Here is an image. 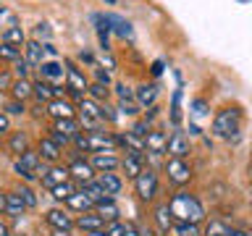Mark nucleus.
<instances>
[{
  "instance_id": "nucleus-29",
  "label": "nucleus",
  "mask_w": 252,
  "mask_h": 236,
  "mask_svg": "<svg viewBox=\"0 0 252 236\" xmlns=\"http://www.w3.org/2000/svg\"><path fill=\"white\" fill-rule=\"evenodd\" d=\"M76 192H79V189H76L74 181H66V184H58V186L50 189L53 200H55V202H63V205H66V202L71 200V194H76Z\"/></svg>"
},
{
  "instance_id": "nucleus-3",
  "label": "nucleus",
  "mask_w": 252,
  "mask_h": 236,
  "mask_svg": "<svg viewBox=\"0 0 252 236\" xmlns=\"http://www.w3.org/2000/svg\"><path fill=\"white\" fill-rule=\"evenodd\" d=\"M134 192H137L142 202H153L158 197V173L153 168H145L134 178Z\"/></svg>"
},
{
  "instance_id": "nucleus-51",
  "label": "nucleus",
  "mask_w": 252,
  "mask_h": 236,
  "mask_svg": "<svg viewBox=\"0 0 252 236\" xmlns=\"http://www.w3.org/2000/svg\"><path fill=\"white\" fill-rule=\"evenodd\" d=\"M8 131H11V118L5 113H0V137H5Z\"/></svg>"
},
{
  "instance_id": "nucleus-13",
  "label": "nucleus",
  "mask_w": 252,
  "mask_h": 236,
  "mask_svg": "<svg viewBox=\"0 0 252 236\" xmlns=\"http://www.w3.org/2000/svg\"><path fill=\"white\" fill-rule=\"evenodd\" d=\"M153 220H155V226H158V231L160 234H168L173 231V215H171V207H168V202H160V205H155V210H153Z\"/></svg>"
},
{
  "instance_id": "nucleus-10",
  "label": "nucleus",
  "mask_w": 252,
  "mask_h": 236,
  "mask_svg": "<svg viewBox=\"0 0 252 236\" xmlns=\"http://www.w3.org/2000/svg\"><path fill=\"white\" fill-rule=\"evenodd\" d=\"M158 94H160V87H158L155 82H145L139 87H134V100H137L139 108H153L158 102Z\"/></svg>"
},
{
  "instance_id": "nucleus-37",
  "label": "nucleus",
  "mask_w": 252,
  "mask_h": 236,
  "mask_svg": "<svg viewBox=\"0 0 252 236\" xmlns=\"http://www.w3.org/2000/svg\"><path fill=\"white\" fill-rule=\"evenodd\" d=\"M87 97H92V100H97V102H108V97H110V87L92 82L90 89H87Z\"/></svg>"
},
{
  "instance_id": "nucleus-45",
  "label": "nucleus",
  "mask_w": 252,
  "mask_h": 236,
  "mask_svg": "<svg viewBox=\"0 0 252 236\" xmlns=\"http://www.w3.org/2000/svg\"><path fill=\"white\" fill-rule=\"evenodd\" d=\"M47 137H50V139H53L61 149H63V147H68L71 142H74V139L68 137V134H63V131H58V129H50V134H47Z\"/></svg>"
},
{
  "instance_id": "nucleus-43",
  "label": "nucleus",
  "mask_w": 252,
  "mask_h": 236,
  "mask_svg": "<svg viewBox=\"0 0 252 236\" xmlns=\"http://www.w3.org/2000/svg\"><path fill=\"white\" fill-rule=\"evenodd\" d=\"M5 116H27V102L11 100V102L5 105Z\"/></svg>"
},
{
  "instance_id": "nucleus-46",
  "label": "nucleus",
  "mask_w": 252,
  "mask_h": 236,
  "mask_svg": "<svg viewBox=\"0 0 252 236\" xmlns=\"http://www.w3.org/2000/svg\"><path fill=\"white\" fill-rule=\"evenodd\" d=\"M13 82H16L13 71H8V68H3V71H0V92H11Z\"/></svg>"
},
{
  "instance_id": "nucleus-38",
  "label": "nucleus",
  "mask_w": 252,
  "mask_h": 236,
  "mask_svg": "<svg viewBox=\"0 0 252 236\" xmlns=\"http://www.w3.org/2000/svg\"><path fill=\"white\" fill-rule=\"evenodd\" d=\"M16 192H19V197L24 200V205H27V210H34L39 205V200H37V194H34V189H32V186H19Z\"/></svg>"
},
{
  "instance_id": "nucleus-15",
  "label": "nucleus",
  "mask_w": 252,
  "mask_h": 236,
  "mask_svg": "<svg viewBox=\"0 0 252 236\" xmlns=\"http://www.w3.org/2000/svg\"><path fill=\"white\" fill-rule=\"evenodd\" d=\"M66 181H71V171H68V165H50V173H47L45 178H39V184H42L45 189H53V186H58V184H66Z\"/></svg>"
},
{
  "instance_id": "nucleus-7",
  "label": "nucleus",
  "mask_w": 252,
  "mask_h": 236,
  "mask_svg": "<svg viewBox=\"0 0 252 236\" xmlns=\"http://www.w3.org/2000/svg\"><path fill=\"white\" fill-rule=\"evenodd\" d=\"M45 220H47V226H50L53 231H66V234H71V228L76 226V220L71 218V212L63 210V207L47 210V212H45Z\"/></svg>"
},
{
  "instance_id": "nucleus-27",
  "label": "nucleus",
  "mask_w": 252,
  "mask_h": 236,
  "mask_svg": "<svg viewBox=\"0 0 252 236\" xmlns=\"http://www.w3.org/2000/svg\"><path fill=\"white\" fill-rule=\"evenodd\" d=\"M228 231H231V226H228L226 220L210 218L208 223H205V228H202V236H228Z\"/></svg>"
},
{
  "instance_id": "nucleus-26",
  "label": "nucleus",
  "mask_w": 252,
  "mask_h": 236,
  "mask_svg": "<svg viewBox=\"0 0 252 236\" xmlns=\"http://www.w3.org/2000/svg\"><path fill=\"white\" fill-rule=\"evenodd\" d=\"M13 165H21V168H27V171H34V173H37V168L42 165V157H39L37 149H32V147H29L21 157H16V163H13Z\"/></svg>"
},
{
  "instance_id": "nucleus-58",
  "label": "nucleus",
  "mask_w": 252,
  "mask_h": 236,
  "mask_svg": "<svg viewBox=\"0 0 252 236\" xmlns=\"http://www.w3.org/2000/svg\"><path fill=\"white\" fill-rule=\"evenodd\" d=\"M228 236H252L250 231H242V228H231V231H228Z\"/></svg>"
},
{
  "instance_id": "nucleus-41",
  "label": "nucleus",
  "mask_w": 252,
  "mask_h": 236,
  "mask_svg": "<svg viewBox=\"0 0 252 236\" xmlns=\"http://www.w3.org/2000/svg\"><path fill=\"white\" fill-rule=\"evenodd\" d=\"M92 74H94V82L97 84H105V87H113V76H110L108 68H100V66H92Z\"/></svg>"
},
{
  "instance_id": "nucleus-32",
  "label": "nucleus",
  "mask_w": 252,
  "mask_h": 236,
  "mask_svg": "<svg viewBox=\"0 0 252 236\" xmlns=\"http://www.w3.org/2000/svg\"><path fill=\"white\" fill-rule=\"evenodd\" d=\"M24 212H27V205H24V200L19 197V192H8V212H5V215L21 218Z\"/></svg>"
},
{
  "instance_id": "nucleus-60",
  "label": "nucleus",
  "mask_w": 252,
  "mask_h": 236,
  "mask_svg": "<svg viewBox=\"0 0 252 236\" xmlns=\"http://www.w3.org/2000/svg\"><path fill=\"white\" fill-rule=\"evenodd\" d=\"M160 71H163V63H160V60H158V63H155V66H153V74L158 76V74H160Z\"/></svg>"
},
{
  "instance_id": "nucleus-47",
  "label": "nucleus",
  "mask_w": 252,
  "mask_h": 236,
  "mask_svg": "<svg viewBox=\"0 0 252 236\" xmlns=\"http://www.w3.org/2000/svg\"><path fill=\"white\" fill-rule=\"evenodd\" d=\"M179 100H181V92L176 89V92H173V102H171V123H173V126H179V121H181V110H179Z\"/></svg>"
},
{
  "instance_id": "nucleus-28",
  "label": "nucleus",
  "mask_w": 252,
  "mask_h": 236,
  "mask_svg": "<svg viewBox=\"0 0 252 236\" xmlns=\"http://www.w3.org/2000/svg\"><path fill=\"white\" fill-rule=\"evenodd\" d=\"M8 149L16 155V157H21L24 152L29 149V139H27V134L24 131H13L11 134V139H8Z\"/></svg>"
},
{
  "instance_id": "nucleus-54",
  "label": "nucleus",
  "mask_w": 252,
  "mask_h": 236,
  "mask_svg": "<svg viewBox=\"0 0 252 236\" xmlns=\"http://www.w3.org/2000/svg\"><path fill=\"white\" fill-rule=\"evenodd\" d=\"M79 60H82V63H90V66H97V63H94V55H92L90 50H82V53H79Z\"/></svg>"
},
{
  "instance_id": "nucleus-24",
  "label": "nucleus",
  "mask_w": 252,
  "mask_h": 236,
  "mask_svg": "<svg viewBox=\"0 0 252 236\" xmlns=\"http://www.w3.org/2000/svg\"><path fill=\"white\" fill-rule=\"evenodd\" d=\"M11 94H13V100L27 102L29 97H34V82H29V79H16L13 87H11Z\"/></svg>"
},
{
  "instance_id": "nucleus-55",
  "label": "nucleus",
  "mask_w": 252,
  "mask_h": 236,
  "mask_svg": "<svg viewBox=\"0 0 252 236\" xmlns=\"http://www.w3.org/2000/svg\"><path fill=\"white\" fill-rule=\"evenodd\" d=\"M194 113L205 116V113H208V102H205V100H194Z\"/></svg>"
},
{
  "instance_id": "nucleus-42",
  "label": "nucleus",
  "mask_w": 252,
  "mask_h": 236,
  "mask_svg": "<svg viewBox=\"0 0 252 236\" xmlns=\"http://www.w3.org/2000/svg\"><path fill=\"white\" fill-rule=\"evenodd\" d=\"M29 71H32V66H29L27 58H19L13 63V76L16 79H29Z\"/></svg>"
},
{
  "instance_id": "nucleus-6",
  "label": "nucleus",
  "mask_w": 252,
  "mask_h": 236,
  "mask_svg": "<svg viewBox=\"0 0 252 236\" xmlns=\"http://www.w3.org/2000/svg\"><path fill=\"white\" fill-rule=\"evenodd\" d=\"M63 66H66V87L68 89H76V92H84L87 94V89H90V79L84 76V71L76 66L74 60H63Z\"/></svg>"
},
{
  "instance_id": "nucleus-8",
  "label": "nucleus",
  "mask_w": 252,
  "mask_h": 236,
  "mask_svg": "<svg viewBox=\"0 0 252 236\" xmlns=\"http://www.w3.org/2000/svg\"><path fill=\"white\" fill-rule=\"evenodd\" d=\"M45 113L50 116L53 121H61V118H76V116H79V110H76V105H74L71 100L58 97V100L47 102V105H45Z\"/></svg>"
},
{
  "instance_id": "nucleus-31",
  "label": "nucleus",
  "mask_w": 252,
  "mask_h": 236,
  "mask_svg": "<svg viewBox=\"0 0 252 236\" xmlns=\"http://www.w3.org/2000/svg\"><path fill=\"white\" fill-rule=\"evenodd\" d=\"M79 189H82V192H84L87 197H90V200H92L94 205H97L100 200H105V197H110V194L105 192V189H102V184H100L97 178L90 181V184H84V186H79Z\"/></svg>"
},
{
  "instance_id": "nucleus-2",
  "label": "nucleus",
  "mask_w": 252,
  "mask_h": 236,
  "mask_svg": "<svg viewBox=\"0 0 252 236\" xmlns=\"http://www.w3.org/2000/svg\"><path fill=\"white\" fill-rule=\"evenodd\" d=\"M239 126H242V110L239 108H223L213 118V134L226 139V142L239 139V131H242Z\"/></svg>"
},
{
  "instance_id": "nucleus-14",
  "label": "nucleus",
  "mask_w": 252,
  "mask_h": 236,
  "mask_svg": "<svg viewBox=\"0 0 252 236\" xmlns=\"http://www.w3.org/2000/svg\"><path fill=\"white\" fill-rule=\"evenodd\" d=\"M118 142H116V137H110V134H105V131H94V134H90V155L92 152H116V147Z\"/></svg>"
},
{
  "instance_id": "nucleus-49",
  "label": "nucleus",
  "mask_w": 252,
  "mask_h": 236,
  "mask_svg": "<svg viewBox=\"0 0 252 236\" xmlns=\"http://www.w3.org/2000/svg\"><path fill=\"white\" fill-rule=\"evenodd\" d=\"M74 147L79 149V152H87V155H90V134H76V137H74Z\"/></svg>"
},
{
  "instance_id": "nucleus-20",
  "label": "nucleus",
  "mask_w": 252,
  "mask_h": 236,
  "mask_svg": "<svg viewBox=\"0 0 252 236\" xmlns=\"http://www.w3.org/2000/svg\"><path fill=\"white\" fill-rule=\"evenodd\" d=\"M116 142H118V145H121L124 149H126V152H131V155H142V157H145V139H139V137H134V134L131 131H126V134H118V137H116Z\"/></svg>"
},
{
  "instance_id": "nucleus-22",
  "label": "nucleus",
  "mask_w": 252,
  "mask_h": 236,
  "mask_svg": "<svg viewBox=\"0 0 252 236\" xmlns=\"http://www.w3.org/2000/svg\"><path fill=\"white\" fill-rule=\"evenodd\" d=\"M142 160H145V157L142 155H131V152H126V157L121 160V171L126 173V178H137L142 171H145V165H142Z\"/></svg>"
},
{
  "instance_id": "nucleus-17",
  "label": "nucleus",
  "mask_w": 252,
  "mask_h": 236,
  "mask_svg": "<svg viewBox=\"0 0 252 236\" xmlns=\"http://www.w3.org/2000/svg\"><path fill=\"white\" fill-rule=\"evenodd\" d=\"M24 58L29 60L32 68H39L45 63V45L37 42V39H27V45H24Z\"/></svg>"
},
{
  "instance_id": "nucleus-56",
  "label": "nucleus",
  "mask_w": 252,
  "mask_h": 236,
  "mask_svg": "<svg viewBox=\"0 0 252 236\" xmlns=\"http://www.w3.org/2000/svg\"><path fill=\"white\" fill-rule=\"evenodd\" d=\"M8 212V192H0V215Z\"/></svg>"
},
{
  "instance_id": "nucleus-30",
  "label": "nucleus",
  "mask_w": 252,
  "mask_h": 236,
  "mask_svg": "<svg viewBox=\"0 0 252 236\" xmlns=\"http://www.w3.org/2000/svg\"><path fill=\"white\" fill-rule=\"evenodd\" d=\"M53 129L68 134V137L74 139L76 134H82V123H79V118H61V121H53Z\"/></svg>"
},
{
  "instance_id": "nucleus-40",
  "label": "nucleus",
  "mask_w": 252,
  "mask_h": 236,
  "mask_svg": "<svg viewBox=\"0 0 252 236\" xmlns=\"http://www.w3.org/2000/svg\"><path fill=\"white\" fill-rule=\"evenodd\" d=\"M131 134H134V137H139V139H145L147 137V134L150 131H153V123H150V121H145V118H137V121H134L131 123V129H129Z\"/></svg>"
},
{
  "instance_id": "nucleus-18",
  "label": "nucleus",
  "mask_w": 252,
  "mask_h": 236,
  "mask_svg": "<svg viewBox=\"0 0 252 236\" xmlns=\"http://www.w3.org/2000/svg\"><path fill=\"white\" fill-rule=\"evenodd\" d=\"M66 210H68V212H79V215H84V212H94V202L82 192V189H79V192H76V194H71V200L66 202Z\"/></svg>"
},
{
  "instance_id": "nucleus-12",
  "label": "nucleus",
  "mask_w": 252,
  "mask_h": 236,
  "mask_svg": "<svg viewBox=\"0 0 252 236\" xmlns=\"http://www.w3.org/2000/svg\"><path fill=\"white\" fill-rule=\"evenodd\" d=\"M165 155H171V157H184V160H187V155H189V139H187L184 131L176 129V131L168 137V149H165Z\"/></svg>"
},
{
  "instance_id": "nucleus-59",
  "label": "nucleus",
  "mask_w": 252,
  "mask_h": 236,
  "mask_svg": "<svg viewBox=\"0 0 252 236\" xmlns=\"http://www.w3.org/2000/svg\"><path fill=\"white\" fill-rule=\"evenodd\" d=\"M0 236H11V228H8L3 220H0Z\"/></svg>"
},
{
  "instance_id": "nucleus-21",
  "label": "nucleus",
  "mask_w": 252,
  "mask_h": 236,
  "mask_svg": "<svg viewBox=\"0 0 252 236\" xmlns=\"http://www.w3.org/2000/svg\"><path fill=\"white\" fill-rule=\"evenodd\" d=\"M94 212H97L100 218H105V223L118 220V215H121V210H118V205H116V197H105V200H100L97 205H94Z\"/></svg>"
},
{
  "instance_id": "nucleus-23",
  "label": "nucleus",
  "mask_w": 252,
  "mask_h": 236,
  "mask_svg": "<svg viewBox=\"0 0 252 236\" xmlns=\"http://www.w3.org/2000/svg\"><path fill=\"white\" fill-rule=\"evenodd\" d=\"M37 71H39V79H47V82H58V79L66 76V68L58 60H45Z\"/></svg>"
},
{
  "instance_id": "nucleus-35",
  "label": "nucleus",
  "mask_w": 252,
  "mask_h": 236,
  "mask_svg": "<svg viewBox=\"0 0 252 236\" xmlns=\"http://www.w3.org/2000/svg\"><path fill=\"white\" fill-rule=\"evenodd\" d=\"M79 116H92V118H100V102L92 100V97H84L82 102L76 105Z\"/></svg>"
},
{
  "instance_id": "nucleus-39",
  "label": "nucleus",
  "mask_w": 252,
  "mask_h": 236,
  "mask_svg": "<svg viewBox=\"0 0 252 236\" xmlns=\"http://www.w3.org/2000/svg\"><path fill=\"white\" fill-rule=\"evenodd\" d=\"M113 89H116V94H118V100H121V102H137V100H134V87H129L126 82H116Z\"/></svg>"
},
{
  "instance_id": "nucleus-57",
  "label": "nucleus",
  "mask_w": 252,
  "mask_h": 236,
  "mask_svg": "<svg viewBox=\"0 0 252 236\" xmlns=\"http://www.w3.org/2000/svg\"><path fill=\"white\" fill-rule=\"evenodd\" d=\"M124 236H139V226H134V223H126V234Z\"/></svg>"
},
{
  "instance_id": "nucleus-4",
  "label": "nucleus",
  "mask_w": 252,
  "mask_h": 236,
  "mask_svg": "<svg viewBox=\"0 0 252 236\" xmlns=\"http://www.w3.org/2000/svg\"><path fill=\"white\" fill-rule=\"evenodd\" d=\"M165 173H168V181L173 186H187L192 181V165L184 157H168L165 160Z\"/></svg>"
},
{
  "instance_id": "nucleus-52",
  "label": "nucleus",
  "mask_w": 252,
  "mask_h": 236,
  "mask_svg": "<svg viewBox=\"0 0 252 236\" xmlns=\"http://www.w3.org/2000/svg\"><path fill=\"white\" fill-rule=\"evenodd\" d=\"M34 34H37V37H45V39H50V34H53V31H50V27H47V24H37V27H34Z\"/></svg>"
},
{
  "instance_id": "nucleus-5",
  "label": "nucleus",
  "mask_w": 252,
  "mask_h": 236,
  "mask_svg": "<svg viewBox=\"0 0 252 236\" xmlns=\"http://www.w3.org/2000/svg\"><path fill=\"white\" fill-rule=\"evenodd\" d=\"M68 171H71V178H74L79 186H84V184H90V181L97 178V171L92 168L90 157H74V160L68 163Z\"/></svg>"
},
{
  "instance_id": "nucleus-25",
  "label": "nucleus",
  "mask_w": 252,
  "mask_h": 236,
  "mask_svg": "<svg viewBox=\"0 0 252 236\" xmlns=\"http://www.w3.org/2000/svg\"><path fill=\"white\" fill-rule=\"evenodd\" d=\"M97 181L102 184V189L110 194V197H116V194H121V189H124V178L118 176V173H100Z\"/></svg>"
},
{
  "instance_id": "nucleus-44",
  "label": "nucleus",
  "mask_w": 252,
  "mask_h": 236,
  "mask_svg": "<svg viewBox=\"0 0 252 236\" xmlns=\"http://www.w3.org/2000/svg\"><path fill=\"white\" fill-rule=\"evenodd\" d=\"M100 118H102V123H113L118 121V113H116V108L113 105H108V102H100Z\"/></svg>"
},
{
  "instance_id": "nucleus-50",
  "label": "nucleus",
  "mask_w": 252,
  "mask_h": 236,
  "mask_svg": "<svg viewBox=\"0 0 252 236\" xmlns=\"http://www.w3.org/2000/svg\"><path fill=\"white\" fill-rule=\"evenodd\" d=\"M13 171H16V176L24 178L27 184H34V181H39V176H37L34 171H27V168H21V165H13Z\"/></svg>"
},
{
  "instance_id": "nucleus-19",
  "label": "nucleus",
  "mask_w": 252,
  "mask_h": 236,
  "mask_svg": "<svg viewBox=\"0 0 252 236\" xmlns=\"http://www.w3.org/2000/svg\"><path fill=\"white\" fill-rule=\"evenodd\" d=\"M145 147L150 155H165V149H168V137H165L163 131H150L145 137Z\"/></svg>"
},
{
  "instance_id": "nucleus-48",
  "label": "nucleus",
  "mask_w": 252,
  "mask_h": 236,
  "mask_svg": "<svg viewBox=\"0 0 252 236\" xmlns=\"http://www.w3.org/2000/svg\"><path fill=\"white\" fill-rule=\"evenodd\" d=\"M118 113L129 116V118H137L139 116V105L137 102H118Z\"/></svg>"
},
{
  "instance_id": "nucleus-16",
  "label": "nucleus",
  "mask_w": 252,
  "mask_h": 236,
  "mask_svg": "<svg viewBox=\"0 0 252 236\" xmlns=\"http://www.w3.org/2000/svg\"><path fill=\"white\" fill-rule=\"evenodd\" d=\"M37 152H39V157H42L45 163H50V165H55L61 160V155H63V149L55 145V142L50 139V137H42L39 139V145H37Z\"/></svg>"
},
{
  "instance_id": "nucleus-34",
  "label": "nucleus",
  "mask_w": 252,
  "mask_h": 236,
  "mask_svg": "<svg viewBox=\"0 0 252 236\" xmlns=\"http://www.w3.org/2000/svg\"><path fill=\"white\" fill-rule=\"evenodd\" d=\"M19 58H24V47H16V45L0 42V60L16 63V60H19Z\"/></svg>"
},
{
  "instance_id": "nucleus-11",
  "label": "nucleus",
  "mask_w": 252,
  "mask_h": 236,
  "mask_svg": "<svg viewBox=\"0 0 252 236\" xmlns=\"http://www.w3.org/2000/svg\"><path fill=\"white\" fill-rule=\"evenodd\" d=\"M105 218H100L97 212H84V215L76 218V228H82V231L92 234V236H100L102 231H105Z\"/></svg>"
},
{
  "instance_id": "nucleus-9",
  "label": "nucleus",
  "mask_w": 252,
  "mask_h": 236,
  "mask_svg": "<svg viewBox=\"0 0 252 236\" xmlns=\"http://www.w3.org/2000/svg\"><path fill=\"white\" fill-rule=\"evenodd\" d=\"M90 163H92V168L97 171V176L100 173H116L121 168V160H118L116 152H92Z\"/></svg>"
},
{
  "instance_id": "nucleus-53",
  "label": "nucleus",
  "mask_w": 252,
  "mask_h": 236,
  "mask_svg": "<svg viewBox=\"0 0 252 236\" xmlns=\"http://www.w3.org/2000/svg\"><path fill=\"white\" fill-rule=\"evenodd\" d=\"M102 66H105L110 74L116 71V60H113V55H108V53H102Z\"/></svg>"
},
{
  "instance_id": "nucleus-1",
  "label": "nucleus",
  "mask_w": 252,
  "mask_h": 236,
  "mask_svg": "<svg viewBox=\"0 0 252 236\" xmlns=\"http://www.w3.org/2000/svg\"><path fill=\"white\" fill-rule=\"evenodd\" d=\"M168 207H171L173 220H181V223H202L205 220L202 202L197 200L194 194H189V192H176L171 197Z\"/></svg>"
},
{
  "instance_id": "nucleus-33",
  "label": "nucleus",
  "mask_w": 252,
  "mask_h": 236,
  "mask_svg": "<svg viewBox=\"0 0 252 236\" xmlns=\"http://www.w3.org/2000/svg\"><path fill=\"white\" fill-rule=\"evenodd\" d=\"M3 42L16 45V47H24V45H27V34H24L21 27H8V29L3 31Z\"/></svg>"
},
{
  "instance_id": "nucleus-36",
  "label": "nucleus",
  "mask_w": 252,
  "mask_h": 236,
  "mask_svg": "<svg viewBox=\"0 0 252 236\" xmlns=\"http://www.w3.org/2000/svg\"><path fill=\"white\" fill-rule=\"evenodd\" d=\"M173 234L176 236H202V228H200V223H181V220H176L173 223Z\"/></svg>"
}]
</instances>
